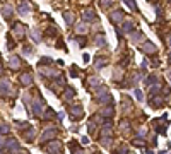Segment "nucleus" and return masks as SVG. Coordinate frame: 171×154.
I'll return each mask as SVG.
<instances>
[{
  "mask_svg": "<svg viewBox=\"0 0 171 154\" xmlns=\"http://www.w3.org/2000/svg\"><path fill=\"white\" fill-rule=\"evenodd\" d=\"M40 72L43 74V76H46V77H58L60 76V70H57V69H45V67H40Z\"/></svg>",
  "mask_w": 171,
  "mask_h": 154,
  "instance_id": "14",
  "label": "nucleus"
},
{
  "mask_svg": "<svg viewBox=\"0 0 171 154\" xmlns=\"http://www.w3.org/2000/svg\"><path fill=\"white\" fill-rule=\"evenodd\" d=\"M0 72H2V63H0Z\"/></svg>",
  "mask_w": 171,
  "mask_h": 154,
  "instance_id": "40",
  "label": "nucleus"
},
{
  "mask_svg": "<svg viewBox=\"0 0 171 154\" xmlns=\"http://www.w3.org/2000/svg\"><path fill=\"white\" fill-rule=\"evenodd\" d=\"M2 15H4L5 19H10L14 15V9L10 7V5H4V7H2Z\"/></svg>",
  "mask_w": 171,
  "mask_h": 154,
  "instance_id": "17",
  "label": "nucleus"
},
{
  "mask_svg": "<svg viewBox=\"0 0 171 154\" xmlns=\"http://www.w3.org/2000/svg\"><path fill=\"white\" fill-rule=\"evenodd\" d=\"M31 36H33V40H34L36 43L41 41V34L38 33V29H33V31H31Z\"/></svg>",
  "mask_w": 171,
  "mask_h": 154,
  "instance_id": "30",
  "label": "nucleus"
},
{
  "mask_svg": "<svg viewBox=\"0 0 171 154\" xmlns=\"http://www.w3.org/2000/svg\"><path fill=\"white\" fill-rule=\"evenodd\" d=\"M125 4H127L132 10H135V9H137V5H135V2H134V0H125Z\"/></svg>",
  "mask_w": 171,
  "mask_h": 154,
  "instance_id": "34",
  "label": "nucleus"
},
{
  "mask_svg": "<svg viewBox=\"0 0 171 154\" xmlns=\"http://www.w3.org/2000/svg\"><path fill=\"white\" fill-rule=\"evenodd\" d=\"M99 2H101V7L103 9H108L109 5L113 4V0H99Z\"/></svg>",
  "mask_w": 171,
  "mask_h": 154,
  "instance_id": "33",
  "label": "nucleus"
},
{
  "mask_svg": "<svg viewBox=\"0 0 171 154\" xmlns=\"http://www.w3.org/2000/svg\"><path fill=\"white\" fill-rule=\"evenodd\" d=\"M168 43H170V45H171V34L168 36Z\"/></svg>",
  "mask_w": 171,
  "mask_h": 154,
  "instance_id": "39",
  "label": "nucleus"
},
{
  "mask_svg": "<svg viewBox=\"0 0 171 154\" xmlns=\"http://www.w3.org/2000/svg\"><path fill=\"white\" fill-rule=\"evenodd\" d=\"M12 94V82L9 79H0V98H7Z\"/></svg>",
  "mask_w": 171,
  "mask_h": 154,
  "instance_id": "2",
  "label": "nucleus"
},
{
  "mask_svg": "<svg viewBox=\"0 0 171 154\" xmlns=\"http://www.w3.org/2000/svg\"><path fill=\"white\" fill-rule=\"evenodd\" d=\"M144 48H145V51H147V53H154V51H156V46H154V45H152V43H145V46H144Z\"/></svg>",
  "mask_w": 171,
  "mask_h": 154,
  "instance_id": "27",
  "label": "nucleus"
},
{
  "mask_svg": "<svg viewBox=\"0 0 171 154\" xmlns=\"http://www.w3.org/2000/svg\"><path fill=\"white\" fill-rule=\"evenodd\" d=\"M12 29H14V34L17 36V38H24V34L27 33L26 26H24V24H21V22H15Z\"/></svg>",
  "mask_w": 171,
  "mask_h": 154,
  "instance_id": "10",
  "label": "nucleus"
},
{
  "mask_svg": "<svg viewBox=\"0 0 171 154\" xmlns=\"http://www.w3.org/2000/svg\"><path fill=\"white\" fill-rule=\"evenodd\" d=\"M77 41H79V46H86V40L84 38H79Z\"/></svg>",
  "mask_w": 171,
  "mask_h": 154,
  "instance_id": "38",
  "label": "nucleus"
},
{
  "mask_svg": "<svg viewBox=\"0 0 171 154\" xmlns=\"http://www.w3.org/2000/svg\"><path fill=\"white\" fill-rule=\"evenodd\" d=\"M132 29H134V22H130V21L123 22V31L125 33H132Z\"/></svg>",
  "mask_w": 171,
  "mask_h": 154,
  "instance_id": "24",
  "label": "nucleus"
},
{
  "mask_svg": "<svg viewBox=\"0 0 171 154\" xmlns=\"http://www.w3.org/2000/svg\"><path fill=\"white\" fill-rule=\"evenodd\" d=\"M106 65H108V58H106V56H96V60H94L96 70L103 69V67H106Z\"/></svg>",
  "mask_w": 171,
  "mask_h": 154,
  "instance_id": "15",
  "label": "nucleus"
},
{
  "mask_svg": "<svg viewBox=\"0 0 171 154\" xmlns=\"http://www.w3.org/2000/svg\"><path fill=\"white\" fill-rule=\"evenodd\" d=\"M96 103H99V105H111L113 98H111V94L104 87H101V89L96 91Z\"/></svg>",
  "mask_w": 171,
  "mask_h": 154,
  "instance_id": "1",
  "label": "nucleus"
},
{
  "mask_svg": "<svg viewBox=\"0 0 171 154\" xmlns=\"http://www.w3.org/2000/svg\"><path fill=\"white\" fill-rule=\"evenodd\" d=\"M0 151H5V139L0 137Z\"/></svg>",
  "mask_w": 171,
  "mask_h": 154,
  "instance_id": "37",
  "label": "nucleus"
},
{
  "mask_svg": "<svg viewBox=\"0 0 171 154\" xmlns=\"http://www.w3.org/2000/svg\"><path fill=\"white\" fill-rule=\"evenodd\" d=\"M87 82H89V86H92V87H98V86L101 84V81H99L98 77H91V79H89Z\"/></svg>",
  "mask_w": 171,
  "mask_h": 154,
  "instance_id": "26",
  "label": "nucleus"
},
{
  "mask_svg": "<svg viewBox=\"0 0 171 154\" xmlns=\"http://www.w3.org/2000/svg\"><path fill=\"white\" fill-rule=\"evenodd\" d=\"M123 12L122 10H115V12H111L109 14V21L113 22V24H120V22H123Z\"/></svg>",
  "mask_w": 171,
  "mask_h": 154,
  "instance_id": "11",
  "label": "nucleus"
},
{
  "mask_svg": "<svg viewBox=\"0 0 171 154\" xmlns=\"http://www.w3.org/2000/svg\"><path fill=\"white\" fill-rule=\"evenodd\" d=\"M132 38H134V40H139V41H142L144 38H142V33H140V31H135V33H132Z\"/></svg>",
  "mask_w": 171,
  "mask_h": 154,
  "instance_id": "31",
  "label": "nucleus"
},
{
  "mask_svg": "<svg viewBox=\"0 0 171 154\" xmlns=\"http://www.w3.org/2000/svg\"><path fill=\"white\" fill-rule=\"evenodd\" d=\"M50 63H53V58H50V56H43L40 60V65H50Z\"/></svg>",
  "mask_w": 171,
  "mask_h": 154,
  "instance_id": "28",
  "label": "nucleus"
},
{
  "mask_svg": "<svg viewBox=\"0 0 171 154\" xmlns=\"http://www.w3.org/2000/svg\"><path fill=\"white\" fill-rule=\"evenodd\" d=\"M122 130L123 132H128L130 130V123L127 122V120H122Z\"/></svg>",
  "mask_w": 171,
  "mask_h": 154,
  "instance_id": "32",
  "label": "nucleus"
},
{
  "mask_svg": "<svg viewBox=\"0 0 171 154\" xmlns=\"http://www.w3.org/2000/svg\"><path fill=\"white\" fill-rule=\"evenodd\" d=\"M9 132H10V127L7 125V123H4V125L0 127V135H7Z\"/></svg>",
  "mask_w": 171,
  "mask_h": 154,
  "instance_id": "29",
  "label": "nucleus"
},
{
  "mask_svg": "<svg viewBox=\"0 0 171 154\" xmlns=\"http://www.w3.org/2000/svg\"><path fill=\"white\" fill-rule=\"evenodd\" d=\"M113 108H111V106H109V108H103L101 110V117H104V118H106V117H109V118H111V117H113Z\"/></svg>",
  "mask_w": 171,
  "mask_h": 154,
  "instance_id": "22",
  "label": "nucleus"
},
{
  "mask_svg": "<svg viewBox=\"0 0 171 154\" xmlns=\"http://www.w3.org/2000/svg\"><path fill=\"white\" fill-rule=\"evenodd\" d=\"M57 137V128H48V130H45V132L41 133V144H45V142H48V140H51Z\"/></svg>",
  "mask_w": 171,
  "mask_h": 154,
  "instance_id": "8",
  "label": "nucleus"
},
{
  "mask_svg": "<svg viewBox=\"0 0 171 154\" xmlns=\"http://www.w3.org/2000/svg\"><path fill=\"white\" fill-rule=\"evenodd\" d=\"M15 123H17V127H19V128H26V127H29V123H27V122H19V120H15Z\"/></svg>",
  "mask_w": 171,
  "mask_h": 154,
  "instance_id": "36",
  "label": "nucleus"
},
{
  "mask_svg": "<svg viewBox=\"0 0 171 154\" xmlns=\"http://www.w3.org/2000/svg\"><path fill=\"white\" fill-rule=\"evenodd\" d=\"M75 31H77L79 34H87L89 28H87V24H84V22H81V24H77V26H75Z\"/></svg>",
  "mask_w": 171,
  "mask_h": 154,
  "instance_id": "19",
  "label": "nucleus"
},
{
  "mask_svg": "<svg viewBox=\"0 0 171 154\" xmlns=\"http://www.w3.org/2000/svg\"><path fill=\"white\" fill-rule=\"evenodd\" d=\"M134 94H135V98H137V101H142V91H140V89H135V92H134Z\"/></svg>",
  "mask_w": 171,
  "mask_h": 154,
  "instance_id": "35",
  "label": "nucleus"
},
{
  "mask_svg": "<svg viewBox=\"0 0 171 154\" xmlns=\"http://www.w3.org/2000/svg\"><path fill=\"white\" fill-rule=\"evenodd\" d=\"M63 19H65V22H67L68 26H72V24H74V14H72V12H68V10L63 12Z\"/></svg>",
  "mask_w": 171,
  "mask_h": 154,
  "instance_id": "20",
  "label": "nucleus"
},
{
  "mask_svg": "<svg viewBox=\"0 0 171 154\" xmlns=\"http://www.w3.org/2000/svg\"><path fill=\"white\" fill-rule=\"evenodd\" d=\"M43 105H45V101L43 99H36L33 103V113L34 117H38V118H41L43 117Z\"/></svg>",
  "mask_w": 171,
  "mask_h": 154,
  "instance_id": "7",
  "label": "nucleus"
},
{
  "mask_svg": "<svg viewBox=\"0 0 171 154\" xmlns=\"http://www.w3.org/2000/svg\"><path fill=\"white\" fill-rule=\"evenodd\" d=\"M75 96V91L72 89V87H68V89H65V94H63V98H67V99H72Z\"/></svg>",
  "mask_w": 171,
  "mask_h": 154,
  "instance_id": "25",
  "label": "nucleus"
},
{
  "mask_svg": "<svg viewBox=\"0 0 171 154\" xmlns=\"http://www.w3.org/2000/svg\"><path fill=\"white\" fill-rule=\"evenodd\" d=\"M68 115L75 120L82 118V117H84V108H82V105H70L68 106Z\"/></svg>",
  "mask_w": 171,
  "mask_h": 154,
  "instance_id": "4",
  "label": "nucleus"
},
{
  "mask_svg": "<svg viewBox=\"0 0 171 154\" xmlns=\"http://www.w3.org/2000/svg\"><path fill=\"white\" fill-rule=\"evenodd\" d=\"M108 135H111V122H104L101 127V132H99V139L104 146H108Z\"/></svg>",
  "mask_w": 171,
  "mask_h": 154,
  "instance_id": "3",
  "label": "nucleus"
},
{
  "mask_svg": "<svg viewBox=\"0 0 171 154\" xmlns=\"http://www.w3.org/2000/svg\"><path fill=\"white\" fill-rule=\"evenodd\" d=\"M82 21L84 22H94L96 21V10L94 9H86V10H82Z\"/></svg>",
  "mask_w": 171,
  "mask_h": 154,
  "instance_id": "6",
  "label": "nucleus"
},
{
  "mask_svg": "<svg viewBox=\"0 0 171 154\" xmlns=\"http://www.w3.org/2000/svg\"><path fill=\"white\" fill-rule=\"evenodd\" d=\"M9 67L12 70H19L21 69V58L17 55H12L9 58Z\"/></svg>",
  "mask_w": 171,
  "mask_h": 154,
  "instance_id": "13",
  "label": "nucleus"
},
{
  "mask_svg": "<svg viewBox=\"0 0 171 154\" xmlns=\"http://www.w3.org/2000/svg\"><path fill=\"white\" fill-rule=\"evenodd\" d=\"M5 151H15V153H21V146H19V142L15 139H9L5 140Z\"/></svg>",
  "mask_w": 171,
  "mask_h": 154,
  "instance_id": "9",
  "label": "nucleus"
},
{
  "mask_svg": "<svg viewBox=\"0 0 171 154\" xmlns=\"http://www.w3.org/2000/svg\"><path fill=\"white\" fill-rule=\"evenodd\" d=\"M17 12H19L21 15H27L29 12H31V5L26 4V2H22V4L19 5V9H17Z\"/></svg>",
  "mask_w": 171,
  "mask_h": 154,
  "instance_id": "16",
  "label": "nucleus"
},
{
  "mask_svg": "<svg viewBox=\"0 0 171 154\" xmlns=\"http://www.w3.org/2000/svg\"><path fill=\"white\" fill-rule=\"evenodd\" d=\"M34 135H36L34 128H31V127H29V130H27V132H24V139H26L27 142H31V140L34 139Z\"/></svg>",
  "mask_w": 171,
  "mask_h": 154,
  "instance_id": "21",
  "label": "nucleus"
},
{
  "mask_svg": "<svg viewBox=\"0 0 171 154\" xmlns=\"http://www.w3.org/2000/svg\"><path fill=\"white\" fill-rule=\"evenodd\" d=\"M45 149H46L48 153H62V149H63V146H62V142L60 140H48V144L45 146Z\"/></svg>",
  "mask_w": 171,
  "mask_h": 154,
  "instance_id": "5",
  "label": "nucleus"
},
{
  "mask_svg": "<svg viewBox=\"0 0 171 154\" xmlns=\"http://www.w3.org/2000/svg\"><path fill=\"white\" fill-rule=\"evenodd\" d=\"M94 43H96V46H106V38H104V34H96L94 38Z\"/></svg>",
  "mask_w": 171,
  "mask_h": 154,
  "instance_id": "18",
  "label": "nucleus"
},
{
  "mask_svg": "<svg viewBox=\"0 0 171 154\" xmlns=\"http://www.w3.org/2000/svg\"><path fill=\"white\" fill-rule=\"evenodd\" d=\"M19 81H21V84L22 86H29L33 84V76L29 74V72H24V74H21V77H19Z\"/></svg>",
  "mask_w": 171,
  "mask_h": 154,
  "instance_id": "12",
  "label": "nucleus"
},
{
  "mask_svg": "<svg viewBox=\"0 0 171 154\" xmlns=\"http://www.w3.org/2000/svg\"><path fill=\"white\" fill-rule=\"evenodd\" d=\"M53 117H55V111L51 110V108H46V111H43V117H41V118L48 120V118H53Z\"/></svg>",
  "mask_w": 171,
  "mask_h": 154,
  "instance_id": "23",
  "label": "nucleus"
}]
</instances>
